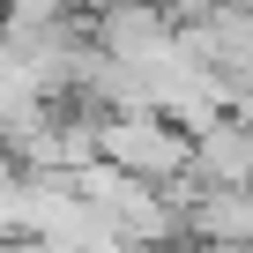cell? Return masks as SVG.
I'll use <instances>...</instances> for the list:
<instances>
[{
    "label": "cell",
    "mask_w": 253,
    "mask_h": 253,
    "mask_svg": "<svg viewBox=\"0 0 253 253\" xmlns=\"http://www.w3.org/2000/svg\"><path fill=\"white\" fill-rule=\"evenodd\" d=\"M97 157H112L134 179H179L194 164V134L164 112H97Z\"/></svg>",
    "instance_id": "6da1fadb"
},
{
    "label": "cell",
    "mask_w": 253,
    "mask_h": 253,
    "mask_svg": "<svg viewBox=\"0 0 253 253\" xmlns=\"http://www.w3.org/2000/svg\"><path fill=\"white\" fill-rule=\"evenodd\" d=\"M179 45L209 67V75H223L231 89L253 75V8H231V0H194V8L179 15Z\"/></svg>",
    "instance_id": "7a4b0ae2"
},
{
    "label": "cell",
    "mask_w": 253,
    "mask_h": 253,
    "mask_svg": "<svg viewBox=\"0 0 253 253\" xmlns=\"http://www.w3.org/2000/svg\"><path fill=\"white\" fill-rule=\"evenodd\" d=\"M89 38L112 52V60H164L179 45V8H164V0H112V8L89 15Z\"/></svg>",
    "instance_id": "3957f363"
},
{
    "label": "cell",
    "mask_w": 253,
    "mask_h": 253,
    "mask_svg": "<svg viewBox=\"0 0 253 253\" xmlns=\"http://www.w3.org/2000/svg\"><path fill=\"white\" fill-rule=\"evenodd\" d=\"M194 179H216V186H253V119L246 112H223L216 126L194 134Z\"/></svg>",
    "instance_id": "277c9868"
},
{
    "label": "cell",
    "mask_w": 253,
    "mask_h": 253,
    "mask_svg": "<svg viewBox=\"0 0 253 253\" xmlns=\"http://www.w3.org/2000/svg\"><path fill=\"white\" fill-rule=\"evenodd\" d=\"M0 238H30V164L0 149Z\"/></svg>",
    "instance_id": "5b68a950"
},
{
    "label": "cell",
    "mask_w": 253,
    "mask_h": 253,
    "mask_svg": "<svg viewBox=\"0 0 253 253\" xmlns=\"http://www.w3.org/2000/svg\"><path fill=\"white\" fill-rule=\"evenodd\" d=\"M0 253H23V238H0Z\"/></svg>",
    "instance_id": "8992f818"
},
{
    "label": "cell",
    "mask_w": 253,
    "mask_h": 253,
    "mask_svg": "<svg viewBox=\"0 0 253 253\" xmlns=\"http://www.w3.org/2000/svg\"><path fill=\"white\" fill-rule=\"evenodd\" d=\"M231 8H253V0H231Z\"/></svg>",
    "instance_id": "52a82bcc"
}]
</instances>
